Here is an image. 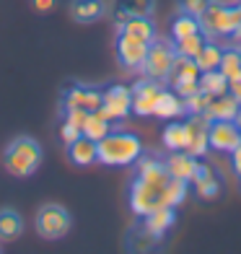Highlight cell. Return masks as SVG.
<instances>
[{"instance_id": "6da1fadb", "label": "cell", "mask_w": 241, "mask_h": 254, "mask_svg": "<svg viewBox=\"0 0 241 254\" xmlns=\"http://www.w3.org/2000/svg\"><path fill=\"white\" fill-rule=\"evenodd\" d=\"M137 164V177L130 184V210L143 218L148 213H153L156 207H161V194L169 182V169L166 164H161L158 158L140 156L135 161Z\"/></svg>"}, {"instance_id": "7a4b0ae2", "label": "cell", "mask_w": 241, "mask_h": 254, "mask_svg": "<svg viewBox=\"0 0 241 254\" xmlns=\"http://www.w3.org/2000/svg\"><path fill=\"white\" fill-rule=\"evenodd\" d=\"M96 161L104 166H130L143 156V143L132 132H107L96 143Z\"/></svg>"}, {"instance_id": "3957f363", "label": "cell", "mask_w": 241, "mask_h": 254, "mask_svg": "<svg viewBox=\"0 0 241 254\" xmlns=\"http://www.w3.org/2000/svg\"><path fill=\"white\" fill-rule=\"evenodd\" d=\"M3 166L10 177L26 179L42 166V145L29 135H18L5 145Z\"/></svg>"}, {"instance_id": "277c9868", "label": "cell", "mask_w": 241, "mask_h": 254, "mask_svg": "<svg viewBox=\"0 0 241 254\" xmlns=\"http://www.w3.org/2000/svg\"><path fill=\"white\" fill-rule=\"evenodd\" d=\"M200 18V31L208 39H218V37H231L236 31V10L234 5H223L218 0H210L208 8L197 16Z\"/></svg>"}, {"instance_id": "5b68a950", "label": "cell", "mask_w": 241, "mask_h": 254, "mask_svg": "<svg viewBox=\"0 0 241 254\" xmlns=\"http://www.w3.org/2000/svg\"><path fill=\"white\" fill-rule=\"evenodd\" d=\"M70 226H73L70 213H67L62 205H57V202L42 205L37 210V218H34V228H37V234L42 239H50V241L62 239L67 231H70Z\"/></svg>"}, {"instance_id": "8992f818", "label": "cell", "mask_w": 241, "mask_h": 254, "mask_svg": "<svg viewBox=\"0 0 241 254\" xmlns=\"http://www.w3.org/2000/svg\"><path fill=\"white\" fill-rule=\"evenodd\" d=\"M174 57H177L174 42L153 39V42H151V47H148L145 63H143L140 70H143L148 78L166 80V78H169V73H171V65H174Z\"/></svg>"}, {"instance_id": "52a82bcc", "label": "cell", "mask_w": 241, "mask_h": 254, "mask_svg": "<svg viewBox=\"0 0 241 254\" xmlns=\"http://www.w3.org/2000/svg\"><path fill=\"white\" fill-rule=\"evenodd\" d=\"M104 120L117 122L132 112V91L122 83H114L107 91H101V107L96 109Z\"/></svg>"}, {"instance_id": "ba28073f", "label": "cell", "mask_w": 241, "mask_h": 254, "mask_svg": "<svg viewBox=\"0 0 241 254\" xmlns=\"http://www.w3.org/2000/svg\"><path fill=\"white\" fill-rule=\"evenodd\" d=\"M208 127L210 120L205 114H189V120L184 122V130H187V143H184V151L194 158H200L210 151V137H208Z\"/></svg>"}, {"instance_id": "9c48e42d", "label": "cell", "mask_w": 241, "mask_h": 254, "mask_svg": "<svg viewBox=\"0 0 241 254\" xmlns=\"http://www.w3.org/2000/svg\"><path fill=\"white\" fill-rule=\"evenodd\" d=\"M148 47H151L148 42L132 37V34L120 31V37H117V60H120V65L127 67V70H140L143 63H145Z\"/></svg>"}, {"instance_id": "30bf717a", "label": "cell", "mask_w": 241, "mask_h": 254, "mask_svg": "<svg viewBox=\"0 0 241 254\" xmlns=\"http://www.w3.org/2000/svg\"><path fill=\"white\" fill-rule=\"evenodd\" d=\"M130 91H132V112L137 117H153V107L161 96V91H164L158 80L145 75L135 86H130Z\"/></svg>"}, {"instance_id": "8fae6325", "label": "cell", "mask_w": 241, "mask_h": 254, "mask_svg": "<svg viewBox=\"0 0 241 254\" xmlns=\"http://www.w3.org/2000/svg\"><path fill=\"white\" fill-rule=\"evenodd\" d=\"M210 148L218 153H231L234 148L241 143V127L236 120H213L208 127Z\"/></svg>"}, {"instance_id": "7c38bea8", "label": "cell", "mask_w": 241, "mask_h": 254, "mask_svg": "<svg viewBox=\"0 0 241 254\" xmlns=\"http://www.w3.org/2000/svg\"><path fill=\"white\" fill-rule=\"evenodd\" d=\"M62 107L65 109H83V112H96L101 107V91L91 86H70L62 94Z\"/></svg>"}, {"instance_id": "4fadbf2b", "label": "cell", "mask_w": 241, "mask_h": 254, "mask_svg": "<svg viewBox=\"0 0 241 254\" xmlns=\"http://www.w3.org/2000/svg\"><path fill=\"white\" fill-rule=\"evenodd\" d=\"M174 221H177V215H174V207H169V205H161V207H156L153 213H148V215H143V228L151 234L156 241L158 239H164L166 234H169V228L174 226Z\"/></svg>"}, {"instance_id": "5bb4252c", "label": "cell", "mask_w": 241, "mask_h": 254, "mask_svg": "<svg viewBox=\"0 0 241 254\" xmlns=\"http://www.w3.org/2000/svg\"><path fill=\"white\" fill-rule=\"evenodd\" d=\"M107 16L104 0H70V18L75 24H94Z\"/></svg>"}, {"instance_id": "9a60e30c", "label": "cell", "mask_w": 241, "mask_h": 254, "mask_svg": "<svg viewBox=\"0 0 241 254\" xmlns=\"http://www.w3.org/2000/svg\"><path fill=\"white\" fill-rule=\"evenodd\" d=\"M239 107H241V101L226 91V94L213 96V99H210L208 112H205V117H208L210 122H213V120H236Z\"/></svg>"}, {"instance_id": "2e32d148", "label": "cell", "mask_w": 241, "mask_h": 254, "mask_svg": "<svg viewBox=\"0 0 241 254\" xmlns=\"http://www.w3.org/2000/svg\"><path fill=\"white\" fill-rule=\"evenodd\" d=\"M179 114H187L184 112V99H181L177 91H161V96L153 107V117L158 120H177Z\"/></svg>"}, {"instance_id": "e0dca14e", "label": "cell", "mask_w": 241, "mask_h": 254, "mask_svg": "<svg viewBox=\"0 0 241 254\" xmlns=\"http://www.w3.org/2000/svg\"><path fill=\"white\" fill-rule=\"evenodd\" d=\"M197 164H200V161L194 158V156H189L187 151H174V156H169V158H166L169 174H171V177L184 179V182H189V184H192V179H194Z\"/></svg>"}, {"instance_id": "ac0fdd59", "label": "cell", "mask_w": 241, "mask_h": 254, "mask_svg": "<svg viewBox=\"0 0 241 254\" xmlns=\"http://www.w3.org/2000/svg\"><path fill=\"white\" fill-rule=\"evenodd\" d=\"M156 8V0H114V16L117 24L127 18H137V16H151Z\"/></svg>"}, {"instance_id": "d6986e66", "label": "cell", "mask_w": 241, "mask_h": 254, "mask_svg": "<svg viewBox=\"0 0 241 254\" xmlns=\"http://www.w3.org/2000/svg\"><path fill=\"white\" fill-rule=\"evenodd\" d=\"M67 156H70V161L75 166H91V164H96V140H91V137L86 135H80L78 140H73L70 145H67Z\"/></svg>"}, {"instance_id": "ffe728a7", "label": "cell", "mask_w": 241, "mask_h": 254, "mask_svg": "<svg viewBox=\"0 0 241 254\" xmlns=\"http://www.w3.org/2000/svg\"><path fill=\"white\" fill-rule=\"evenodd\" d=\"M192 184H194V190H197V194L205 197V200H213L215 194L221 192V182H218V177L213 174V169L208 164H202V161L197 164V171H194Z\"/></svg>"}, {"instance_id": "44dd1931", "label": "cell", "mask_w": 241, "mask_h": 254, "mask_svg": "<svg viewBox=\"0 0 241 254\" xmlns=\"http://www.w3.org/2000/svg\"><path fill=\"white\" fill-rule=\"evenodd\" d=\"M166 80L171 86H174V83H184V80H200V67H197V63H194V57L177 55Z\"/></svg>"}, {"instance_id": "7402d4cb", "label": "cell", "mask_w": 241, "mask_h": 254, "mask_svg": "<svg viewBox=\"0 0 241 254\" xmlns=\"http://www.w3.org/2000/svg\"><path fill=\"white\" fill-rule=\"evenodd\" d=\"M24 234V218L13 207H3L0 210V241H16Z\"/></svg>"}, {"instance_id": "603a6c76", "label": "cell", "mask_w": 241, "mask_h": 254, "mask_svg": "<svg viewBox=\"0 0 241 254\" xmlns=\"http://www.w3.org/2000/svg\"><path fill=\"white\" fill-rule=\"evenodd\" d=\"M117 29H120V31H124V34H132V37L143 39V42H148V44H151V42L156 39V26H153L151 16L127 18V21H122V24H117Z\"/></svg>"}, {"instance_id": "cb8c5ba5", "label": "cell", "mask_w": 241, "mask_h": 254, "mask_svg": "<svg viewBox=\"0 0 241 254\" xmlns=\"http://www.w3.org/2000/svg\"><path fill=\"white\" fill-rule=\"evenodd\" d=\"M80 132H83L86 137H91V140L99 143L107 132H112V122L104 120L99 112H88L86 120H83V125H80Z\"/></svg>"}, {"instance_id": "d4e9b609", "label": "cell", "mask_w": 241, "mask_h": 254, "mask_svg": "<svg viewBox=\"0 0 241 254\" xmlns=\"http://www.w3.org/2000/svg\"><path fill=\"white\" fill-rule=\"evenodd\" d=\"M187 190H189V182L179 179V177H169L166 187H164V194H161V205H169V207L181 205L184 197H187Z\"/></svg>"}, {"instance_id": "484cf974", "label": "cell", "mask_w": 241, "mask_h": 254, "mask_svg": "<svg viewBox=\"0 0 241 254\" xmlns=\"http://www.w3.org/2000/svg\"><path fill=\"white\" fill-rule=\"evenodd\" d=\"M200 91L208 96H221L228 91V78L221 70H205L200 73Z\"/></svg>"}, {"instance_id": "4316f807", "label": "cell", "mask_w": 241, "mask_h": 254, "mask_svg": "<svg viewBox=\"0 0 241 254\" xmlns=\"http://www.w3.org/2000/svg\"><path fill=\"white\" fill-rule=\"evenodd\" d=\"M197 31H200V18L184 13V10H181V13L171 21V42L184 39V37H189V34H197Z\"/></svg>"}, {"instance_id": "83f0119b", "label": "cell", "mask_w": 241, "mask_h": 254, "mask_svg": "<svg viewBox=\"0 0 241 254\" xmlns=\"http://www.w3.org/2000/svg\"><path fill=\"white\" fill-rule=\"evenodd\" d=\"M221 55H223V50L218 47V44L205 42L202 50L194 55V63H197L200 73H205V70H218V65H221Z\"/></svg>"}, {"instance_id": "f1b7e54d", "label": "cell", "mask_w": 241, "mask_h": 254, "mask_svg": "<svg viewBox=\"0 0 241 254\" xmlns=\"http://www.w3.org/2000/svg\"><path fill=\"white\" fill-rule=\"evenodd\" d=\"M184 143H187L184 122H169L164 130V145L174 153V151H184Z\"/></svg>"}, {"instance_id": "f546056e", "label": "cell", "mask_w": 241, "mask_h": 254, "mask_svg": "<svg viewBox=\"0 0 241 254\" xmlns=\"http://www.w3.org/2000/svg\"><path fill=\"white\" fill-rule=\"evenodd\" d=\"M205 42H208V37H205L202 31H197V34H189V37H184V39H177V42H174V50H177V55L194 57V55L202 50Z\"/></svg>"}, {"instance_id": "4dcf8cb0", "label": "cell", "mask_w": 241, "mask_h": 254, "mask_svg": "<svg viewBox=\"0 0 241 254\" xmlns=\"http://www.w3.org/2000/svg\"><path fill=\"white\" fill-rule=\"evenodd\" d=\"M218 70H221L226 78H234V75H239V73H241V50H236V47H228V50H223V55H221V65H218Z\"/></svg>"}, {"instance_id": "1f68e13d", "label": "cell", "mask_w": 241, "mask_h": 254, "mask_svg": "<svg viewBox=\"0 0 241 254\" xmlns=\"http://www.w3.org/2000/svg\"><path fill=\"white\" fill-rule=\"evenodd\" d=\"M210 99H213V96H208V94H202V91H197V94H192V96L184 99V112H187V114H205V112H208Z\"/></svg>"}, {"instance_id": "d6a6232c", "label": "cell", "mask_w": 241, "mask_h": 254, "mask_svg": "<svg viewBox=\"0 0 241 254\" xmlns=\"http://www.w3.org/2000/svg\"><path fill=\"white\" fill-rule=\"evenodd\" d=\"M80 135H83V132H80V127H78V125L67 122V120H65V122L60 125V140H62L65 145H70L73 140H78Z\"/></svg>"}, {"instance_id": "836d02e7", "label": "cell", "mask_w": 241, "mask_h": 254, "mask_svg": "<svg viewBox=\"0 0 241 254\" xmlns=\"http://www.w3.org/2000/svg\"><path fill=\"white\" fill-rule=\"evenodd\" d=\"M208 3L210 0H179V8L184 10V13H189V16H200L205 8H208Z\"/></svg>"}, {"instance_id": "e575fe53", "label": "cell", "mask_w": 241, "mask_h": 254, "mask_svg": "<svg viewBox=\"0 0 241 254\" xmlns=\"http://www.w3.org/2000/svg\"><path fill=\"white\" fill-rule=\"evenodd\" d=\"M171 91H177L181 99H187V96H192V94H197V91H200V80H184V83H174V86H171Z\"/></svg>"}, {"instance_id": "d590c367", "label": "cell", "mask_w": 241, "mask_h": 254, "mask_svg": "<svg viewBox=\"0 0 241 254\" xmlns=\"http://www.w3.org/2000/svg\"><path fill=\"white\" fill-rule=\"evenodd\" d=\"M228 94L236 96V99L241 101V73L234 75V78H228Z\"/></svg>"}, {"instance_id": "8d00e7d4", "label": "cell", "mask_w": 241, "mask_h": 254, "mask_svg": "<svg viewBox=\"0 0 241 254\" xmlns=\"http://www.w3.org/2000/svg\"><path fill=\"white\" fill-rule=\"evenodd\" d=\"M34 10H39V13H50V10L55 8V0H31Z\"/></svg>"}, {"instance_id": "74e56055", "label": "cell", "mask_w": 241, "mask_h": 254, "mask_svg": "<svg viewBox=\"0 0 241 254\" xmlns=\"http://www.w3.org/2000/svg\"><path fill=\"white\" fill-rule=\"evenodd\" d=\"M231 164H234V171L241 177V143H239V145L234 148V151H231Z\"/></svg>"}, {"instance_id": "f35d334b", "label": "cell", "mask_w": 241, "mask_h": 254, "mask_svg": "<svg viewBox=\"0 0 241 254\" xmlns=\"http://www.w3.org/2000/svg\"><path fill=\"white\" fill-rule=\"evenodd\" d=\"M236 10V31H241V0H239V5H234Z\"/></svg>"}, {"instance_id": "ab89813d", "label": "cell", "mask_w": 241, "mask_h": 254, "mask_svg": "<svg viewBox=\"0 0 241 254\" xmlns=\"http://www.w3.org/2000/svg\"><path fill=\"white\" fill-rule=\"evenodd\" d=\"M236 125L241 127V107H239V114H236Z\"/></svg>"}]
</instances>
